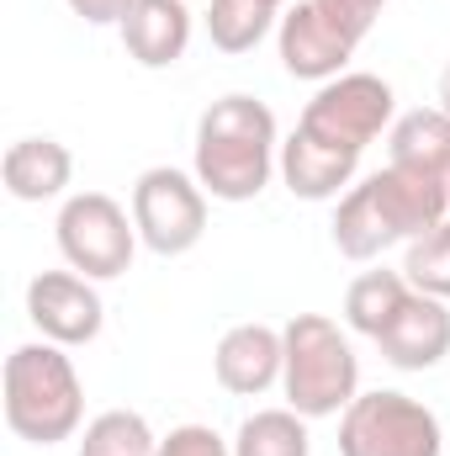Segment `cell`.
I'll return each instance as SVG.
<instances>
[{
	"label": "cell",
	"instance_id": "8",
	"mask_svg": "<svg viewBox=\"0 0 450 456\" xmlns=\"http://www.w3.org/2000/svg\"><path fill=\"white\" fill-rule=\"evenodd\" d=\"M133 224H138V239L165 260L197 249L202 233H207V191H202V181L175 170V165L143 170L138 186H133Z\"/></svg>",
	"mask_w": 450,
	"mask_h": 456
},
{
	"label": "cell",
	"instance_id": "26",
	"mask_svg": "<svg viewBox=\"0 0 450 456\" xmlns=\"http://www.w3.org/2000/svg\"><path fill=\"white\" fill-rule=\"evenodd\" d=\"M270 5H276V11H281V5H286V0H270Z\"/></svg>",
	"mask_w": 450,
	"mask_h": 456
},
{
	"label": "cell",
	"instance_id": "18",
	"mask_svg": "<svg viewBox=\"0 0 450 456\" xmlns=\"http://www.w3.org/2000/svg\"><path fill=\"white\" fill-rule=\"evenodd\" d=\"M233 456H313L308 419L297 409H260L238 425Z\"/></svg>",
	"mask_w": 450,
	"mask_h": 456
},
{
	"label": "cell",
	"instance_id": "24",
	"mask_svg": "<svg viewBox=\"0 0 450 456\" xmlns=\"http://www.w3.org/2000/svg\"><path fill=\"white\" fill-rule=\"evenodd\" d=\"M69 11L91 27H122V16L133 11V0H69Z\"/></svg>",
	"mask_w": 450,
	"mask_h": 456
},
{
	"label": "cell",
	"instance_id": "17",
	"mask_svg": "<svg viewBox=\"0 0 450 456\" xmlns=\"http://www.w3.org/2000/svg\"><path fill=\"white\" fill-rule=\"evenodd\" d=\"M408 276L403 271H366V276H355L350 281V292H344V324L355 330V335H366V340H376L387 324H392V314L408 303Z\"/></svg>",
	"mask_w": 450,
	"mask_h": 456
},
{
	"label": "cell",
	"instance_id": "9",
	"mask_svg": "<svg viewBox=\"0 0 450 456\" xmlns=\"http://www.w3.org/2000/svg\"><path fill=\"white\" fill-rule=\"evenodd\" d=\"M27 319L37 324V335L53 345H91L107 324V303L91 287V276L80 271H43L27 287Z\"/></svg>",
	"mask_w": 450,
	"mask_h": 456
},
{
	"label": "cell",
	"instance_id": "2",
	"mask_svg": "<svg viewBox=\"0 0 450 456\" xmlns=\"http://www.w3.org/2000/svg\"><path fill=\"white\" fill-rule=\"evenodd\" d=\"M281 170L276 112L254 96H218L197 122V181L218 202H254Z\"/></svg>",
	"mask_w": 450,
	"mask_h": 456
},
{
	"label": "cell",
	"instance_id": "22",
	"mask_svg": "<svg viewBox=\"0 0 450 456\" xmlns=\"http://www.w3.org/2000/svg\"><path fill=\"white\" fill-rule=\"evenodd\" d=\"M313 5H318V11L334 21L339 32L360 48V37L376 27V16H382V5H387V0H313Z\"/></svg>",
	"mask_w": 450,
	"mask_h": 456
},
{
	"label": "cell",
	"instance_id": "7",
	"mask_svg": "<svg viewBox=\"0 0 450 456\" xmlns=\"http://www.w3.org/2000/svg\"><path fill=\"white\" fill-rule=\"evenodd\" d=\"M398 96L382 75L366 69H344L329 86H318V96L302 107V133H313L318 143H334L344 154H366V143H376L392 122H398Z\"/></svg>",
	"mask_w": 450,
	"mask_h": 456
},
{
	"label": "cell",
	"instance_id": "11",
	"mask_svg": "<svg viewBox=\"0 0 450 456\" xmlns=\"http://www.w3.org/2000/svg\"><path fill=\"white\" fill-rule=\"evenodd\" d=\"M286 366V335L270 324H233L218 350H213V377L218 387L238 393V398H260L281 382Z\"/></svg>",
	"mask_w": 450,
	"mask_h": 456
},
{
	"label": "cell",
	"instance_id": "25",
	"mask_svg": "<svg viewBox=\"0 0 450 456\" xmlns=\"http://www.w3.org/2000/svg\"><path fill=\"white\" fill-rule=\"evenodd\" d=\"M440 112H450V64L440 69Z\"/></svg>",
	"mask_w": 450,
	"mask_h": 456
},
{
	"label": "cell",
	"instance_id": "3",
	"mask_svg": "<svg viewBox=\"0 0 450 456\" xmlns=\"http://www.w3.org/2000/svg\"><path fill=\"white\" fill-rule=\"evenodd\" d=\"M85 419V387L64 345L32 340L5 355V425L27 446H59Z\"/></svg>",
	"mask_w": 450,
	"mask_h": 456
},
{
	"label": "cell",
	"instance_id": "13",
	"mask_svg": "<svg viewBox=\"0 0 450 456\" xmlns=\"http://www.w3.org/2000/svg\"><path fill=\"white\" fill-rule=\"evenodd\" d=\"M117 32H122L127 59H138L143 69H170L191 48V11L186 0H133Z\"/></svg>",
	"mask_w": 450,
	"mask_h": 456
},
{
	"label": "cell",
	"instance_id": "19",
	"mask_svg": "<svg viewBox=\"0 0 450 456\" xmlns=\"http://www.w3.org/2000/svg\"><path fill=\"white\" fill-rule=\"evenodd\" d=\"M281 21V11L270 0H213L207 5V37L218 53H249L260 48V37Z\"/></svg>",
	"mask_w": 450,
	"mask_h": 456
},
{
	"label": "cell",
	"instance_id": "14",
	"mask_svg": "<svg viewBox=\"0 0 450 456\" xmlns=\"http://www.w3.org/2000/svg\"><path fill=\"white\" fill-rule=\"evenodd\" d=\"M355 170H360V154H344L334 143H318L302 127L281 143V181L302 202H334L339 191L355 181Z\"/></svg>",
	"mask_w": 450,
	"mask_h": 456
},
{
	"label": "cell",
	"instance_id": "15",
	"mask_svg": "<svg viewBox=\"0 0 450 456\" xmlns=\"http://www.w3.org/2000/svg\"><path fill=\"white\" fill-rule=\"evenodd\" d=\"M0 181L16 202H53L75 181V154L59 138H16L0 159Z\"/></svg>",
	"mask_w": 450,
	"mask_h": 456
},
{
	"label": "cell",
	"instance_id": "6",
	"mask_svg": "<svg viewBox=\"0 0 450 456\" xmlns=\"http://www.w3.org/2000/svg\"><path fill=\"white\" fill-rule=\"evenodd\" d=\"M53 239H59V255L69 260V271L91 276V281H112L133 265L138 255V224L127 218V208L107 197V191H80L59 208V224H53Z\"/></svg>",
	"mask_w": 450,
	"mask_h": 456
},
{
	"label": "cell",
	"instance_id": "12",
	"mask_svg": "<svg viewBox=\"0 0 450 456\" xmlns=\"http://www.w3.org/2000/svg\"><path fill=\"white\" fill-rule=\"evenodd\" d=\"M376 345L398 371H430L450 355V308L440 297L408 292V303L392 314V324L376 335Z\"/></svg>",
	"mask_w": 450,
	"mask_h": 456
},
{
	"label": "cell",
	"instance_id": "20",
	"mask_svg": "<svg viewBox=\"0 0 450 456\" xmlns=\"http://www.w3.org/2000/svg\"><path fill=\"white\" fill-rule=\"evenodd\" d=\"M80 456H159V436L149 430L143 414L133 409H107L85 425Z\"/></svg>",
	"mask_w": 450,
	"mask_h": 456
},
{
	"label": "cell",
	"instance_id": "10",
	"mask_svg": "<svg viewBox=\"0 0 450 456\" xmlns=\"http://www.w3.org/2000/svg\"><path fill=\"white\" fill-rule=\"evenodd\" d=\"M276 48H281L286 75H292V80H313V86H329L334 75H344V64H350V53H355V43L339 32L313 0H297V5L281 11Z\"/></svg>",
	"mask_w": 450,
	"mask_h": 456
},
{
	"label": "cell",
	"instance_id": "23",
	"mask_svg": "<svg viewBox=\"0 0 450 456\" xmlns=\"http://www.w3.org/2000/svg\"><path fill=\"white\" fill-rule=\"evenodd\" d=\"M159 456H233V446H228L213 425H175L159 441Z\"/></svg>",
	"mask_w": 450,
	"mask_h": 456
},
{
	"label": "cell",
	"instance_id": "1",
	"mask_svg": "<svg viewBox=\"0 0 450 456\" xmlns=\"http://www.w3.org/2000/svg\"><path fill=\"white\" fill-rule=\"evenodd\" d=\"M450 218V181L408 170V165H387L376 175H366L360 186H350L334 208V249L344 260H376L392 244H408L419 233Z\"/></svg>",
	"mask_w": 450,
	"mask_h": 456
},
{
	"label": "cell",
	"instance_id": "5",
	"mask_svg": "<svg viewBox=\"0 0 450 456\" xmlns=\"http://www.w3.org/2000/svg\"><path fill=\"white\" fill-rule=\"evenodd\" d=\"M446 436L435 409L398 387L360 393L339 414V456H440Z\"/></svg>",
	"mask_w": 450,
	"mask_h": 456
},
{
	"label": "cell",
	"instance_id": "4",
	"mask_svg": "<svg viewBox=\"0 0 450 456\" xmlns=\"http://www.w3.org/2000/svg\"><path fill=\"white\" fill-rule=\"evenodd\" d=\"M286 366H281V393L286 409L302 419H334L360 398V361L355 345L324 314H297L286 330Z\"/></svg>",
	"mask_w": 450,
	"mask_h": 456
},
{
	"label": "cell",
	"instance_id": "16",
	"mask_svg": "<svg viewBox=\"0 0 450 456\" xmlns=\"http://www.w3.org/2000/svg\"><path fill=\"white\" fill-rule=\"evenodd\" d=\"M387 154H392L387 165H408V170L450 181V112L440 107L403 112L387 127Z\"/></svg>",
	"mask_w": 450,
	"mask_h": 456
},
{
	"label": "cell",
	"instance_id": "21",
	"mask_svg": "<svg viewBox=\"0 0 450 456\" xmlns=\"http://www.w3.org/2000/svg\"><path fill=\"white\" fill-rule=\"evenodd\" d=\"M403 276H408L414 292L450 303V218L446 224H435L430 233H419V239H408Z\"/></svg>",
	"mask_w": 450,
	"mask_h": 456
}]
</instances>
